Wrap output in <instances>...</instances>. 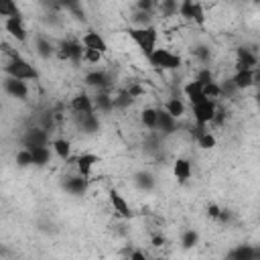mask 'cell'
I'll list each match as a JSON object with an SVG mask.
<instances>
[{
    "instance_id": "cell-6",
    "label": "cell",
    "mask_w": 260,
    "mask_h": 260,
    "mask_svg": "<svg viewBox=\"0 0 260 260\" xmlns=\"http://www.w3.org/2000/svg\"><path fill=\"white\" fill-rule=\"evenodd\" d=\"M108 201H110V205H112V209L116 211V215L118 217H122V219H132V207H130V203H128V199L118 191V189H110L108 191Z\"/></svg>"
},
{
    "instance_id": "cell-13",
    "label": "cell",
    "mask_w": 260,
    "mask_h": 260,
    "mask_svg": "<svg viewBox=\"0 0 260 260\" xmlns=\"http://www.w3.org/2000/svg\"><path fill=\"white\" fill-rule=\"evenodd\" d=\"M81 51L83 47L77 43H63L59 49H55V55L59 57V61H73V63H79L81 61Z\"/></svg>"
},
{
    "instance_id": "cell-38",
    "label": "cell",
    "mask_w": 260,
    "mask_h": 260,
    "mask_svg": "<svg viewBox=\"0 0 260 260\" xmlns=\"http://www.w3.org/2000/svg\"><path fill=\"white\" fill-rule=\"evenodd\" d=\"M219 215H221V207H219L217 203H209V205H207V217L219 219Z\"/></svg>"
},
{
    "instance_id": "cell-19",
    "label": "cell",
    "mask_w": 260,
    "mask_h": 260,
    "mask_svg": "<svg viewBox=\"0 0 260 260\" xmlns=\"http://www.w3.org/2000/svg\"><path fill=\"white\" fill-rule=\"evenodd\" d=\"M258 67V57L250 49H238V59H236V69H256Z\"/></svg>"
},
{
    "instance_id": "cell-21",
    "label": "cell",
    "mask_w": 260,
    "mask_h": 260,
    "mask_svg": "<svg viewBox=\"0 0 260 260\" xmlns=\"http://www.w3.org/2000/svg\"><path fill=\"white\" fill-rule=\"evenodd\" d=\"M162 110L165 112H169L173 118H183L185 114H187V106H185V102L181 100V98H171V100H167L165 104H162Z\"/></svg>"
},
{
    "instance_id": "cell-15",
    "label": "cell",
    "mask_w": 260,
    "mask_h": 260,
    "mask_svg": "<svg viewBox=\"0 0 260 260\" xmlns=\"http://www.w3.org/2000/svg\"><path fill=\"white\" fill-rule=\"evenodd\" d=\"M51 152L59 158V160H63V162H67L69 158H71V150H73V146H71V140L69 138H55V140H51Z\"/></svg>"
},
{
    "instance_id": "cell-23",
    "label": "cell",
    "mask_w": 260,
    "mask_h": 260,
    "mask_svg": "<svg viewBox=\"0 0 260 260\" xmlns=\"http://www.w3.org/2000/svg\"><path fill=\"white\" fill-rule=\"evenodd\" d=\"M93 108H95V112H110V110H114V98L106 89H100L93 98Z\"/></svg>"
},
{
    "instance_id": "cell-12",
    "label": "cell",
    "mask_w": 260,
    "mask_h": 260,
    "mask_svg": "<svg viewBox=\"0 0 260 260\" xmlns=\"http://www.w3.org/2000/svg\"><path fill=\"white\" fill-rule=\"evenodd\" d=\"M69 108L73 110V114H95V108H93V98L87 93V91H77L71 102H69Z\"/></svg>"
},
{
    "instance_id": "cell-5",
    "label": "cell",
    "mask_w": 260,
    "mask_h": 260,
    "mask_svg": "<svg viewBox=\"0 0 260 260\" xmlns=\"http://www.w3.org/2000/svg\"><path fill=\"white\" fill-rule=\"evenodd\" d=\"M191 112H193V120L195 124L201 126H209L215 112H217V100H201L197 104H191Z\"/></svg>"
},
{
    "instance_id": "cell-8",
    "label": "cell",
    "mask_w": 260,
    "mask_h": 260,
    "mask_svg": "<svg viewBox=\"0 0 260 260\" xmlns=\"http://www.w3.org/2000/svg\"><path fill=\"white\" fill-rule=\"evenodd\" d=\"M79 45H81L83 49H93V51H100V53H104V55L110 51L108 41L102 37V32H98V30H93V28L85 30V32L79 37Z\"/></svg>"
},
{
    "instance_id": "cell-27",
    "label": "cell",
    "mask_w": 260,
    "mask_h": 260,
    "mask_svg": "<svg viewBox=\"0 0 260 260\" xmlns=\"http://www.w3.org/2000/svg\"><path fill=\"white\" fill-rule=\"evenodd\" d=\"M156 116H158V108L146 106V108L140 112V122H142V126H146L148 130H154V128H156Z\"/></svg>"
},
{
    "instance_id": "cell-32",
    "label": "cell",
    "mask_w": 260,
    "mask_h": 260,
    "mask_svg": "<svg viewBox=\"0 0 260 260\" xmlns=\"http://www.w3.org/2000/svg\"><path fill=\"white\" fill-rule=\"evenodd\" d=\"M16 165L20 169H26V167H32V154L26 146H22L18 152H16Z\"/></svg>"
},
{
    "instance_id": "cell-17",
    "label": "cell",
    "mask_w": 260,
    "mask_h": 260,
    "mask_svg": "<svg viewBox=\"0 0 260 260\" xmlns=\"http://www.w3.org/2000/svg\"><path fill=\"white\" fill-rule=\"evenodd\" d=\"M49 142V132L45 128H30L24 134V146H47Z\"/></svg>"
},
{
    "instance_id": "cell-34",
    "label": "cell",
    "mask_w": 260,
    "mask_h": 260,
    "mask_svg": "<svg viewBox=\"0 0 260 260\" xmlns=\"http://www.w3.org/2000/svg\"><path fill=\"white\" fill-rule=\"evenodd\" d=\"M177 6H179V0H162L160 2V10L165 16H175L177 14Z\"/></svg>"
},
{
    "instance_id": "cell-37",
    "label": "cell",
    "mask_w": 260,
    "mask_h": 260,
    "mask_svg": "<svg viewBox=\"0 0 260 260\" xmlns=\"http://www.w3.org/2000/svg\"><path fill=\"white\" fill-rule=\"evenodd\" d=\"M154 6H156L154 0H138V2H136V8H138L140 12H148V14L154 10Z\"/></svg>"
},
{
    "instance_id": "cell-1",
    "label": "cell",
    "mask_w": 260,
    "mask_h": 260,
    "mask_svg": "<svg viewBox=\"0 0 260 260\" xmlns=\"http://www.w3.org/2000/svg\"><path fill=\"white\" fill-rule=\"evenodd\" d=\"M126 35L136 45L140 55H144L146 59L158 47V26L152 24V22L150 24H132V26L126 28Z\"/></svg>"
},
{
    "instance_id": "cell-3",
    "label": "cell",
    "mask_w": 260,
    "mask_h": 260,
    "mask_svg": "<svg viewBox=\"0 0 260 260\" xmlns=\"http://www.w3.org/2000/svg\"><path fill=\"white\" fill-rule=\"evenodd\" d=\"M148 63L154 69H160V71H177L183 65V59H181L179 53H175L167 47H156L152 51V55L148 57Z\"/></svg>"
},
{
    "instance_id": "cell-35",
    "label": "cell",
    "mask_w": 260,
    "mask_h": 260,
    "mask_svg": "<svg viewBox=\"0 0 260 260\" xmlns=\"http://www.w3.org/2000/svg\"><path fill=\"white\" fill-rule=\"evenodd\" d=\"M136 185H138L140 189H150V187L154 185L152 175H148V173H140V175H136Z\"/></svg>"
},
{
    "instance_id": "cell-28",
    "label": "cell",
    "mask_w": 260,
    "mask_h": 260,
    "mask_svg": "<svg viewBox=\"0 0 260 260\" xmlns=\"http://www.w3.org/2000/svg\"><path fill=\"white\" fill-rule=\"evenodd\" d=\"M197 144H199L201 150H211V148H215L217 138H215V134L207 128V130H203V132L197 136Z\"/></svg>"
},
{
    "instance_id": "cell-14",
    "label": "cell",
    "mask_w": 260,
    "mask_h": 260,
    "mask_svg": "<svg viewBox=\"0 0 260 260\" xmlns=\"http://www.w3.org/2000/svg\"><path fill=\"white\" fill-rule=\"evenodd\" d=\"M191 173H193V167H191L189 158H185V156L175 158V162H173V177L179 183H187L191 179Z\"/></svg>"
},
{
    "instance_id": "cell-16",
    "label": "cell",
    "mask_w": 260,
    "mask_h": 260,
    "mask_svg": "<svg viewBox=\"0 0 260 260\" xmlns=\"http://www.w3.org/2000/svg\"><path fill=\"white\" fill-rule=\"evenodd\" d=\"M83 81H85L87 87H93V89H98V91H100V89H108V85H110V77H108V73L102 71V69L89 71Z\"/></svg>"
},
{
    "instance_id": "cell-22",
    "label": "cell",
    "mask_w": 260,
    "mask_h": 260,
    "mask_svg": "<svg viewBox=\"0 0 260 260\" xmlns=\"http://www.w3.org/2000/svg\"><path fill=\"white\" fill-rule=\"evenodd\" d=\"M183 93H185V98L189 100V104H197V102L205 100L203 93H201V83H199L197 79L187 81V83L183 85Z\"/></svg>"
},
{
    "instance_id": "cell-10",
    "label": "cell",
    "mask_w": 260,
    "mask_h": 260,
    "mask_svg": "<svg viewBox=\"0 0 260 260\" xmlns=\"http://www.w3.org/2000/svg\"><path fill=\"white\" fill-rule=\"evenodd\" d=\"M256 77H258V67L256 69H236V73L230 81H232L234 89L244 91V89H250L256 83Z\"/></svg>"
},
{
    "instance_id": "cell-36",
    "label": "cell",
    "mask_w": 260,
    "mask_h": 260,
    "mask_svg": "<svg viewBox=\"0 0 260 260\" xmlns=\"http://www.w3.org/2000/svg\"><path fill=\"white\" fill-rule=\"evenodd\" d=\"M232 256H234V258H238V260H252V258H254V250H252V248H248V246H246V248L242 246V248H238Z\"/></svg>"
},
{
    "instance_id": "cell-11",
    "label": "cell",
    "mask_w": 260,
    "mask_h": 260,
    "mask_svg": "<svg viewBox=\"0 0 260 260\" xmlns=\"http://www.w3.org/2000/svg\"><path fill=\"white\" fill-rule=\"evenodd\" d=\"M2 89L14 98V100H26L30 89H28V81H22V79H14V77H6L2 81Z\"/></svg>"
},
{
    "instance_id": "cell-25",
    "label": "cell",
    "mask_w": 260,
    "mask_h": 260,
    "mask_svg": "<svg viewBox=\"0 0 260 260\" xmlns=\"http://www.w3.org/2000/svg\"><path fill=\"white\" fill-rule=\"evenodd\" d=\"M201 93H203V98H207V100H219V98L223 95V87H221L217 81L209 79V81L201 83Z\"/></svg>"
},
{
    "instance_id": "cell-26",
    "label": "cell",
    "mask_w": 260,
    "mask_h": 260,
    "mask_svg": "<svg viewBox=\"0 0 260 260\" xmlns=\"http://www.w3.org/2000/svg\"><path fill=\"white\" fill-rule=\"evenodd\" d=\"M77 116V122L81 126V130L85 132H95L100 128V120L95 114H75Z\"/></svg>"
},
{
    "instance_id": "cell-7",
    "label": "cell",
    "mask_w": 260,
    "mask_h": 260,
    "mask_svg": "<svg viewBox=\"0 0 260 260\" xmlns=\"http://www.w3.org/2000/svg\"><path fill=\"white\" fill-rule=\"evenodd\" d=\"M4 30L10 35V39H14L16 43H26L28 41V30L24 26V18L22 16H10L4 18Z\"/></svg>"
},
{
    "instance_id": "cell-40",
    "label": "cell",
    "mask_w": 260,
    "mask_h": 260,
    "mask_svg": "<svg viewBox=\"0 0 260 260\" xmlns=\"http://www.w3.org/2000/svg\"><path fill=\"white\" fill-rule=\"evenodd\" d=\"M150 242H152V246H154V248H160V246L165 244V236H152V240H150Z\"/></svg>"
},
{
    "instance_id": "cell-24",
    "label": "cell",
    "mask_w": 260,
    "mask_h": 260,
    "mask_svg": "<svg viewBox=\"0 0 260 260\" xmlns=\"http://www.w3.org/2000/svg\"><path fill=\"white\" fill-rule=\"evenodd\" d=\"M87 183H89V179H83L81 175L69 177V179L65 181V189H67L71 195H83L85 189H87Z\"/></svg>"
},
{
    "instance_id": "cell-30",
    "label": "cell",
    "mask_w": 260,
    "mask_h": 260,
    "mask_svg": "<svg viewBox=\"0 0 260 260\" xmlns=\"http://www.w3.org/2000/svg\"><path fill=\"white\" fill-rule=\"evenodd\" d=\"M37 53L43 57V59H49L51 55H55V47H53V43L51 41H47V39H37Z\"/></svg>"
},
{
    "instance_id": "cell-20",
    "label": "cell",
    "mask_w": 260,
    "mask_h": 260,
    "mask_svg": "<svg viewBox=\"0 0 260 260\" xmlns=\"http://www.w3.org/2000/svg\"><path fill=\"white\" fill-rule=\"evenodd\" d=\"M32 154V167H45L51 162V146H26Z\"/></svg>"
},
{
    "instance_id": "cell-2",
    "label": "cell",
    "mask_w": 260,
    "mask_h": 260,
    "mask_svg": "<svg viewBox=\"0 0 260 260\" xmlns=\"http://www.w3.org/2000/svg\"><path fill=\"white\" fill-rule=\"evenodd\" d=\"M2 73L6 77H14V79H22V81H39L41 73L39 69L20 53H10V59L6 61V65L2 67Z\"/></svg>"
},
{
    "instance_id": "cell-9",
    "label": "cell",
    "mask_w": 260,
    "mask_h": 260,
    "mask_svg": "<svg viewBox=\"0 0 260 260\" xmlns=\"http://www.w3.org/2000/svg\"><path fill=\"white\" fill-rule=\"evenodd\" d=\"M98 162H100V154H95V152H81V154L75 156V171L83 179H89Z\"/></svg>"
},
{
    "instance_id": "cell-31",
    "label": "cell",
    "mask_w": 260,
    "mask_h": 260,
    "mask_svg": "<svg viewBox=\"0 0 260 260\" xmlns=\"http://www.w3.org/2000/svg\"><path fill=\"white\" fill-rule=\"evenodd\" d=\"M102 59H104V53H100V51H93V49L81 51V61H85L89 65H98V63H102Z\"/></svg>"
},
{
    "instance_id": "cell-29",
    "label": "cell",
    "mask_w": 260,
    "mask_h": 260,
    "mask_svg": "<svg viewBox=\"0 0 260 260\" xmlns=\"http://www.w3.org/2000/svg\"><path fill=\"white\" fill-rule=\"evenodd\" d=\"M10 16H20V8L16 0H0V18H10Z\"/></svg>"
},
{
    "instance_id": "cell-39",
    "label": "cell",
    "mask_w": 260,
    "mask_h": 260,
    "mask_svg": "<svg viewBox=\"0 0 260 260\" xmlns=\"http://www.w3.org/2000/svg\"><path fill=\"white\" fill-rule=\"evenodd\" d=\"M130 260H146V254L144 252H140V250H130Z\"/></svg>"
},
{
    "instance_id": "cell-33",
    "label": "cell",
    "mask_w": 260,
    "mask_h": 260,
    "mask_svg": "<svg viewBox=\"0 0 260 260\" xmlns=\"http://www.w3.org/2000/svg\"><path fill=\"white\" fill-rule=\"evenodd\" d=\"M197 242H199V234H197L195 230H187V232H183V236H181V244H183V248H193Z\"/></svg>"
},
{
    "instance_id": "cell-4",
    "label": "cell",
    "mask_w": 260,
    "mask_h": 260,
    "mask_svg": "<svg viewBox=\"0 0 260 260\" xmlns=\"http://www.w3.org/2000/svg\"><path fill=\"white\" fill-rule=\"evenodd\" d=\"M177 14L183 18V20H189V22H195L197 26H203L207 16H205V8L201 2L197 0H181L179 6H177Z\"/></svg>"
},
{
    "instance_id": "cell-18",
    "label": "cell",
    "mask_w": 260,
    "mask_h": 260,
    "mask_svg": "<svg viewBox=\"0 0 260 260\" xmlns=\"http://www.w3.org/2000/svg\"><path fill=\"white\" fill-rule=\"evenodd\" d=\"M154 130H160L162 134H171L177 130V118H173L169 112H165L162 108H158V116H156V128Z\"/></svg>"
}]
</instances>
